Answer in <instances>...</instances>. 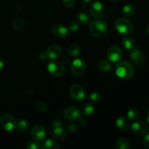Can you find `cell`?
<instances>
[{
  "instance_id": "cell-1",
  "label": "cell",
  "mask_w": 149,
  "mask_h": 149,
  "mask_svg": "<svg viewBox=\"0 0 149 149\" xmlns=\"http://www.w3.org/2000/svg\"><path fill=\"white\" fill-rule=\"evenodd\" d=\"M115 72L117 77L120 79L128 80L133 77L135 69L131 63L127 61H122L116 65Z\"/></svg>"
},
{
  "instance_id": "cell-2",
  "label": "cell",
  "mask_w": 149,
  "mask_h": 149,
  "mask_svg": "<svg viewBox=\"0 0 149 149\" xmlns=\"http://www.w3.org/2000/svg\"><path fill=\"white\" fill-rule=\"evenodd\" d=\"M90 31L95 37L103 38L108 32L107 25L101 20H95L90 22Z\"/></svg>"
},
{
  "instance_id": "cell-3",
  "label": "cell",
  "mask_w": 149,
  "mask_h": 149,
  "mask_svg": "<svg viewBox=\"0 0 149 149\" xmlns=\"http://www.w3.org/2000/svg\"><path fill=\"white\" fill-rule=\"evenodd\" d=\"M115 29L116 31L121 34L129 35L134 31L135 26L133 23L129 19L120 17L115 23Z\"/></svg>"
},
{
  "instance_id": "cell-4",
  "label": "cell",
  "mask_w": 149,
  "mask_h": 149,
  "mask_svg": "<svg viewBox=\"0 0 149 149\" xmlns=\"http://www.w3.org/2000/svg\"><path fill=\"white\" fill-rule=\"evenodd\" d=\"M16 125L17 121L15 118L10 113H4L0 118V125L7 132H10L16 128Z\"/></svg>"
},
{
  "instance_id": "cell-5",
  "label": "cell",
  "mask_w": 149,
  "mask_h": 149,
  "mask_svg": "<svg viewBox=\"0 0 149 149\" xmlns=\"http://www.w3.org/2000/svg\"><path fill=\"white\" fill-rule=\"evenodd\" d=\"M47 70L52 75L60 77L64 74L65 69L64 65L58 61H51L47 65Z\"/></svg>"
},
{
  "instance_id": "cell-6",
  "label": "cell",
  "mask_w": 149,
  "mask_h": 149,
  "mask_svg": "<svg viewBox=\"0 0 149 149\" xmlns=\"http://www.w3.org/2000/svg\"><path fill=\"white\" fill-rule=\"evenodd\" d=\"M122 51L119 47L113 45L111 46L107 51V58L110 62L116 63L119 61L122 58Z\"/></svg>"
},
{
  "instance_id": "cell-7",
  "label": "cell",
  "mask_w": 149,
  "mask_h": 149,
  "mask_svg": "<svg viewBox=\"0 0 149 149\" xmlns=\"http://www.w3.org/2000/svg\"><path fill=\"white\" fill-rule=\"evenodd\" d=\"M71 70L73 74L76 76H81L85 72L86 64L82 60L75 59L73 61L71 65Z\"/></svg>"
},
{
  "instance_id": "cell-8",
  "label": "cell",
  "mask_w": 149,
  "mask_h": 149,
  "mask_svg": "<svg viewBox=\"0 0 149 149\" xmlns=\"http://www.w3.org/2000/svg\"><path fill=\"white\" fill-rule=\"evenodd\" d=\"M70 95L76 100H82L85 97V91L79 84H73L70 87Z\"/></svg>"
},
{
  "instance_id": "cell-9",
  "label": "cell",
  "mask_w": 149,
  "mask_h": 149,
  "mask_svg": "<svg viewBox=\"0 0 149 149\" xmlns=\"http://www.w3.org/2000/svg\"><path fill=\"white\" fill-rule=\"evenodd\" d=\"M132 131L135 135L141 136L147 133L148 131V126L146 122L143 121L134 122L132 125Z\"/></svg>"
},
{
  "instance_id": "cell-10",
  "label": "cell",
  "mask_w": 149,
  "mask_h": 149,
  "mask_svg": "<svg viewBox=\"0 0 149 149\" xmlns=\"http://www.w3.org/2000/svg\"><path fill=\"white\" fill-rule=\"evenodd\" d=\"M130 58L134 63L138 65H143L146 62L145 55L140 49H135V48L132 50H131Z\"/></svg>"
},
{
  "instance_id": "cell-11",
  "label": "cell",
  "mask_w": 149,
  "mask_h": 149,
  "mask_svg": "<svg viewBox=\"0 0 149 149\" xmlns=\"http://www.w3.org/2000/svg\"><path fill=\"white\" fill-rule=\"evenodd\" d=\"M63 114L68 120H78L81 116V111L77 107H68L65 109Z\"/></svg>"
},
{
  "instance_id": "cell-12",
  "label": "cell",
  "mask_w": 149,
  "mask_h": 149,
  "mask_svg": "<svg viewBox=\"0 0 149 149\" xmlns=\"http://www.w3.org/2000/svg\"><path fill=\"white\" fill-rule=\"evenodd\" d=\"M47 135L46 130L41 125H36L32 129L31 136L36 141L40 142L45 138Z\"/></svg>"
},
{
  "instance_id": "cell-13",
  "label": "cell",
  "mask_w": 149,
  "mask_h": 149,
  "mask_svg": "<svg viewBox=\"0 0 149 149\" xmlns=\"http://www.w3.org/2000/svg\"><path fill=\"white\" fill-rule=\"evenodd\" d=\"M61 53H62V48L61 47V46L58 45H53L49 46L47 49L46 56L49 59L54 60L59 58Z\"/></svg>"
},
{
  "instance_id": "cell-14",
  "label": "cell",
  "mask_w": 149,
  "mask_h": 149,
  "mask_svg": "<svg viewBox=\"0 0 149 149\" xmlns=\"http://www.w3.org/2000/svg\"><path fill=\"white\" fill-rule=\"evenodd\" d=\"M68 29L61 24H55L52 27V32L55 36L59 38H65L68 35Z\"/></svg>"
},
{
  "instance_id": "cell-15",
  "label": "cell",
  "mask_w": 149,
  "mask_h": 149,
  "mask_svg": "<svg viewBox=\"0 0 149 149\" xmlns=\"http://www.w3.org/2000/svg\"><path fill=\"white\" fill-rule=\"evenodd\" d=\"M103 12V4L98 1L92 2L90 6V13L92 17H97L100 16Z\"/></svg>"
},
{
  "instance_id": "cell-16",
  "label": "cell",
  "mask_w": 149,
  "mask_h": 149,
  "mask_svg": "<svg viewBox=\"0 0 149 149\" xmlns=\"http://www.w3.org/2000/svg\"><path fill=\"white\" fill-rule=\"evenodd\" d=\"M67 132L64 129L61 127H57L53 130L52 132V136L54 139L57 141H62L66 138Z\"/></svg>"
},
{
  "instance_id": "cell-17",
  "label": "cell",
  "mask_w": 149,
  "mask_h": 149,
  "mask_svg": "<svg viewBox=\"0 0 149 149\" xmlns=\"http://www.w3.org/2000/svg\"><path fill=\"white\" fill-rule=\"evenodd\" d=\"M116 125L121 130H127L130 128V123L127 119L124 116H120L116 121Z\"/></svg>"
},
{
  "instance_id": "cell-18",
  "label": "cell",
  "mask_w": 149,
  "mask_h": 149,
  "mask_svg": "<svg viewBox=\"0 0 149 149\" xmlns=\"http://www.w3.org/2000/svg\"><path fill=\"white\" fill-rule=\"evenodd\" d=\"M136 13V7L134 4L129 3L127 4L123 8V15L127 17H132Z\"/></svg>"
},
{
  "instance_id": "cell-19",
  "label": "cell",
  "mask_w": 149,
  "mask_h": 149,
  "mask_svg": "<svg viewBox=\"0 0 149 149\" xmlns=\"http://www.w3.org/2000/svg\"><path fill=\"white\" fill-rule=\"evenodd\" d=\"M122 45L127 50H132L135 48V41L131 37H125L122 40Z\"/></svg>"
},
{
  "instance_id": "cell-20",
  "label": "cell",
  "mask_w": 149,
  "mask_h": 149,
  "mask_svg": "<svg viewBox=\"0 0 149 149\" xmlns=\"http://www.w3.org/2000/svg\"><path fill=\"white\" fill-rule=\"evenodd\" d=\"M130 147L129 141L125 138H119L115 143V148L116 149H128Z\"/></svg>"
},
{
  "instance_id": "cell-21",
  "label": "cell",
  "mask_w": 149,
  "mask_h": 149,
  "mask_svg": "<svg viewBox=\"0 0 149 149\" xmlns=\"http://www.w3.org/2000/svg\"><path fill=\"white\" fill-rule=\"evenodd\" d=\"M81 52V48L77 44H72L68 47V53L71 57H77Z\"/></svg>"
},
{
  "instance_id": "cell-22",
  "label": "cell",
  "mask_w": 149,
  "mask_h": 149,
  "mask_svg": "<svg viewBox=\"0 0 149 149\" xmlns=\"http://www.w3.org/2000/svg\"><path fill=\"white\" fill-rule=\"evenodd\" d=\"M26 25V21L24 20H22V19H19L17 17L15 18L13 21V29L16 31H20L22 29H23Z\"/></svg>"
},
{
  "instance_id": "cell-23",
  "label": "cell",
  "mask_w": 149,
  "mask_h": 149,
  "mask_svg": "<svg viewBox=\"0 0 149 149\" xmlns=\"http://www.w3.org/2000/svg\"><path fill=\"white\" fill-rule=\"evenodd\" d=\"M44 149H59L60 146L56 141L52 140H47L42 145Z\"/></svg>"
},
{
  "instance_id": "cell-24",
  "label": "cell",
  "mask_w": 149,
  "mask_h": 149,
  "mask_svg": "<svg viewBox=\"0 0 149 149\" xmlns=\"http://www.w3.org/2000/svg\"><path fill=\"white\" fill-rule=\"evenodd\" d=\"M98 67L100 70L103 71H109L111 69V64L110 61L106 59H102L98 63Z\"/></svg>"
},
{
  "instance_id": "cell-25",
  "label": "cell",
  "mask_w": 149,
  "mask_h": 149,
  "mask_svg": "<svg viewBox=\"0 0 149 149\" xmlns=\"http://www.w3.org/2000/svg\"><path fill=\"white\" fill-rule=\"evenodd\" d=\"M79 22L82 23L83 25H88L90 23V16L85 13H81L79 14L78 16Z\"/></svg>"
},
{
  "instance_id": "cell-26",
  "label": "cell",
  "mask_w": 149,
  "mask_h": 149,
  "mask_svg": "<svg viewBox=\"0 0 149 149\" xmlns=\"http://www.w3.org/2000/svg\"><path fill=\"white\" fill-rule=\"evenodd\" d=\"M94 106H93V105L92 103H86L83 106V113L86 116H90V115L93 114V112H94Z\"/></svg>"
},
{
  "instance_id": "cell-27",
  "label": "cell",
  "mask_w": 149,
  "mask_h": 149,
  "mask_svg": "<svg viewBox=\"0 0 149 149\" xmlns=\"http://www.w3.org/2000/svg\"><path fill=\"white\" fill-rule=\"evenodd\" d=\"M127 116L130 120H137L140 116L139 111L136 109H130L127 112Z\"/></svg>"
},
{
  "instance_id": "cell-28",
  "label": "cell",
  "mask_w": 149,
  "mask_h": 149,
  "mask_svg": "<svg viewBox=\"0 0 149 149\" xmlns=\"http://www.w3.org/2000/svg\"><path fill=\"white\" fill-rule=\"evenodd\" d=\"M16 128L17 130L20 131V132H25L29 128V124L25 120H20L17 122V125H16Z\"/></svg>"
},
{
  "instance_id": "cell-29",
  "label": "cell",
  "mask_w": 149,
  "mask_h": 149,
  "mask_svg": "<svg viewBox=\"0 0 149 149\" xmlns=\"http://www.w3.org/2000/svg\"><path fill=\"white\" fill-rule=\"evenodd\" d=\"M34 107L36 108V109L39 111L43 112L47 109V106L46 103L43 101H41V100H37L34 103Z\"/></svg>"
},
{
  "instance_id": "cell-30",
  "label": "cell",
  "mask_w": 149,
  "mask_h": 149,
  "mask_svg": "<svg viewBox=\"0 0 149 149\" xmlns=\"http://www.w3.org/2000/svg\"><path fill=\"white\" fill-rule=\"evenodd\" d=\"M79 29V22L77 20H72L68 24V29L72 31H77Z\"/></svg>"
},
{
  "instance_id": "cell-31",
  "label": "cell",
  "mask_w": 149,
  "mask_h": 149,
  "mask_svg": "<svg viewBox=\"0 0 149 149\" xmlns=\"http://www.w3.org/2000/svg\"><path fill=\"white\" fill-rule=\"evenodd\" d=\"M26 147L30 149H39L41 148V146L39 145L38 141H30L28 143Z\"/></svg>"
},
{
  "instance_id": "cell-32",
  "label": "cell",
  "mask_w": 149,
  "mask_h": 149,
  "mask_svg": "<svg viewBox=\"0 0 149 149\" xmlns=\"http://www.w3.org/2000/svg\"><path fill=\"white\" fill-rule=\"evenodd\" d=\"M90 100L95 103H99V102L100 101V95L97 94V93H92V94L90 95Z\"/></svg>"
},
{
  "instance_id": "cell-33",
  "label": "cell",
  "mask_w": 149,
  "mask_h": 149,
  "mask_svg": "<svg viewBox=\"0 0 149 149\" xmlns=\"http://www.w3.org/2000/svg\"><path fill=\"white\" fill-rule=\"evenodd\" d=\"M63 4L66 7H71L74 4V0H62Z\"/></svg>"
},
{
  "instance_id": "cell-34",
  "label": "cell",
  "mask_w": 149,
  "mask_h": 149,
  "mask_svg": "<svg viewBox=\"0 0 149 149\" xmlns=\"http://www.w3.org/2000/svg\"><path fill=\"white\" fill-rule=\"evenodd\" d=\"M143 143L145 147L147 148H149V133L147 134L145 137H144L143 140Z\"/></svg>"
},
{
  "instance_id": "cell-35",
  "label": "cell",
  "mask_w": 149,
  "mask_h": 149,
  "mask_svg": "<svg viewBox=\"0 0 149 149\" xmlns=\"http://www.w3.org/2000/svg\"><path fill=\"white\" fill-rule=\"evenodd\" d=\"M68 129L71 132H75L77 130V127L74 124H69L68 126Z\"/></svg>"
},
{
  "instance_id": "cell-36",
  "label": "cell",
  "mask_w": 149,
  "mask_h": 149,
  "mask_svg": "<svg viewBox=\"0 0 149 149\" xmlns=\"http://www.w3.org/2000/svg\"><path fill=\"white\" fill-rule=\"evenodd\" d=\"M79 119V124H80V125H81L82 127L85 126V125H87V121H86L84 119H83V118L80 117Z\"/></svg>"
},
{
  "instance_id": "cell-37",
  "label": "cell",
  "mask_w": 149,
  "mask_h": 149,
  "mask_svg": "<svg viewBox=\"0 0 149 149\" xmlns=\"http://www.w3.org/2000/svg\"><path fill=\"white\" fill-rule=\"evenodd\" d=\"M61 124L59 122H58V120H55L53 122V127H61Z\"/></svg>"
},
{
  "instance_id": "cell-38",
  "label": "cell",
  "mask_w": 149,
  "mask_h": 149,
  "mask_svg": "<svg viewBox=\"0 0 149 149\" xmlns=\"http://www.w3.org/2000/svg\"><path fill=\"white\" fill-rule=\"evenodd\" d=\"M4 62H3V61L0 59V71L3 69V68H4Z\"/></svg>"
},
{
  "instance_id": "cell-39",
  "label": "cell",
  "mask_w": 149,
  "mask_h": 149,
  "mask_svg": "<svg viewBox=\"0 0 149 149\" xmlns=\"http://www.w3.org/2000/svg\"><path fill=\"white\" fill-rule=\"evenodd\" d=\"M146 120H147V122H148V124L149 125V109L148 111V112H147V116H146Z\"/></svg>"
},
{
  "instance_id": "cell-40",
  "label": "cell",
  "mask_w": 149,
  "mask_h": 149,
  "mask_svg": "<svg viewBox=\"0 0 149 149\" xmlns=\"http://www.w3.org/2000/svg\"><path fill=\"white\" fill-rule=\"evenodd\" d=\"M146 32H147V33L149 35V25L147 26V28H146Z\"/></svg>"
},
{
  "instance_id": "cell-41",
  "label": "cell",
  "mask_w": 149,
  "mask_h": 149,
  "mask_svg": "<svg viewBox=\"0 0 149 149\" xmlns=\"http://www.w3.org/2000/svg\"><path fill=\"white\" fill-rule=\"evenodd\" d=\"M82 1H84V2H89V1H90L91 0H82Z\"/></svg>"
},
{
  "instance_id": "cell-42",
  "label": "cell",
  "mask_w": 149,
  "mask_h": 149,
  "mask_svg": "<svg viewBox=\"0 0 149 149\" xmlns=\"http://www.w3.org/2000/svg\"><path fill=\"white\" fill-rule=\"evenodd\" d=\"M111 1H113V2H116V1H120V0H111Z\"/></svg>"
}]
</instances>
